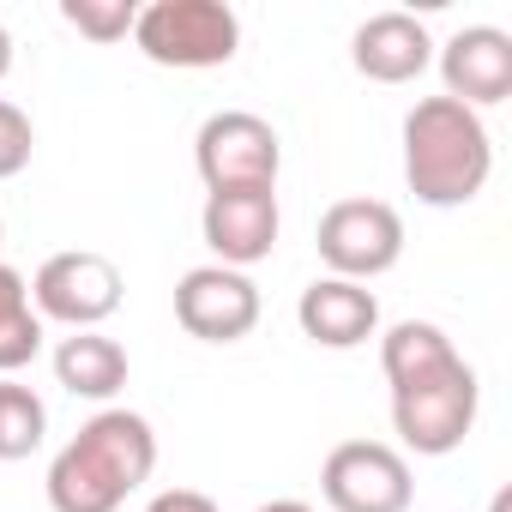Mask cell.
<instances>
[{
    "label": "cell",
    "mask_w": 512,
    "mask_h": 512,
    "mask_svg": "<svg viewBox=\"0 0 512 512\" xmlns=\"http://www.w3.org/2000/svg\"><path fill=\"white\" fill-rule=\"evenodd\" d=\"M320 494L332 512H410V458L386 440H344L320 464Z\"/></svg>",
    "instance_id": "cell-8"
},
{
    "label": "cell",
    "mask_w": 512,
    "mask_h": 512,
    "mask_svg": "<svg viewBox=\"0 0 512 512\" xmlns=\"http://www.w3.org/2000/svg\"><path fill=\"white\" fill-rule=\"evenodd\" d=\"M43 434H49V410H43V398L7 374V380H0V464L31 458V452L43 446Z\"/></svg>",
    "instance_id": "cell-17"
},
{
    "label": "cell",
    "mask_w": 512,
    "mask_h": 512,
    "mask_svg": "<svg viewBox=\"0 0 512 512\" xmlns=\"http://www.w3.org/2000/svg\"><path fill=\"white\" fill-rule=\"evenodd\" d=\"M0 241H7V223H0Z\"/></svg>",
    "instance_id": "cell-24"
},
{
    "label": "cell",
    "mask_w": 512,
    "mask_h": 512,
    "mask_svg": "<svg viewBox=\"0 0 512 512\" xmlns=\"http://www.w3.org/2000/svg\"><path fill=\"white\" fill-rule=\"evenodd\" d=\"M31 308L37 320H55V326H73V332H97L115 308H121V266L109 253H91V247H67V253H49L31 278Z\"/></svg>",
    "instance_id": "cell-7"
},
{
    "label": "cell",
    "mask_w": 512,
    "mask_h": 512,
    "mask_svg": "<svg viewBox=\"0 0 512 512\" xmlns=\"http://www.w3.org/2000/svg\"><path fill=\"white\" fill-rule=\"evenodd\" d=\"M55 380L73 392V398H91V404H109L121 386H127V350L103 332H73L55 344Z\"/></svg>",
    "instance_id": "cell-14"
},
{
    "label": "cell",
    "mask_w": 512,
    "mask_h": 512,
    "mask_svg": "<svg viewBox=\"0 0 512 512\" xmlns=\"http://www.w3.org/2000/svg\"><path fill=\"white\" fill-rule=\"evenodd\" d=\"M440 79H446V97L476 115L506 103L512 97V37L500 25H464L440 49Z\"/></svg>",
    "instance_id": "cell-11"
},
{
    "label": "cell",
    "mask_w": 512,
    "mask_h": 512,
    "mask_svg": "<svg viewBox=\"0 0 512 512\" xmlns=\"http://www.w3.org/2000/svg\"><path fill=\"white\" fill-rule=\"evenodd\" d=\"M296 320L302 332L320 344V350H356L380 332V302L368 284H350V278H314L296 302Z\"/></svg>",
    "instance_id": "cell-13"
},
{
    "label": "cell",
    "mask_w": 512,
    "mask_h": 512,
    "mask_svg": "<svg viewBox=\"0 0 512 512\" xmlns=\"http://www.w3.org/2000/svg\"><path fill=\"white\" fill-rule=\"evenodd\" d=\"M31 151H37V127H31V115H25L19 103L0 97V181H13V175L31 163Z\"/></svg>",
    "instance_id": "cell-19"
},
{
    "label": "cell",
    "mask_w": 512,
    "mask_h": 512,
    "mask_svg": "<svg viewBox=\"0 0 512 512\" xmlns=\"http://www.w3.org/2000/svg\"><path fill=\"white\" fill-rule=\"evenodd\" d=\"M193 169H199L205 193L278 187V169H284L278 127L253 109H217V115H205V127L193 139Z\"/></svg>",
    "instance_id": "cell-5"
},
{
    "label": "cell",
    "mask_w": 512,
    "mask_h": 512,
    "mask_svg": "<svg viewBox=\"0 0 512 512\" xmlns=\"http://www.w3.org/2000/svg\"><path fill=\"white\" fill-rule=\"evenodd\" d=\"M458 350L452 338L434 326V320H398L386 338H380V368H386V386H404V380H422L434 368H446Z\"/></svg>",
    "instance_id": "cell-15"
},
{
    "label": "cell",
    "mask_w": 512,
    "mask_h": 512,
    "mask_svg": "<svg viewBox=\"0 0 512 512\" xmlns=\"http://www.w3.org/2000/svg\"><path fill=\"white\" fill-rule=\"evenodd\" d=\"M133 43L157 67H223L241 49V19L223 0H151L133 19Z\"/></svg>",
    "instance_id": "cell-4"
},
{
    "label": "cell",
    "mask_w": 512,
    "mask_h": 512,
    "mask_svg": "<svg viewBox=\"0 0 512 512\" xmlns=\"http://www.w3.org/2000/svg\"><path fill=\"white\" fill-rule=\"evenodd\" d=\"M253 512H314L308 500H272V506H253Z\"/></svg>",
    "instance_id": "cell-22"
},
{
    "label": "cell",
    "mask_w": 512,
    "mask_h": 512,
    "mask_svg": "<svg viewBox=\"0 0 512 512\" xmlns=\"http://www.w3.org/2000/svg\"><path fill=\"white\" fill-rule=\"evenodd\" d=\"M43 350V320L31 308V284L0 260V374H19Z\"/></svg>",
    "instance_id": "cell-16"
},
{
    "label": "cell",
    "mask_w": 512,
    "mask_h": 512,
    "mask_svg": "<svg viewBox=\"0 0 512 512\" xmlns=\"http://www.w3.org/2000/svg\"><path fill=\"white\" fill-rule=\"evenodd\" d=\"M61 19L91 43H121V37H133L139 7L133 0H61Z\"/></svg>",
    "instance_id": "cell-18"
},
{
    "label": "cell",
    "mask_w": 512,
    "mask_h": 512,
    "mask_svg": "<svg viewBox=\"0 0 512 512\" xmlns=\"http://www.w3.org/2000/svg\"><path fill=\"white\" fill-rule=\"evenodd\" d=\"M494 175V139L476 109L452 97H422L404 115V181L422 205H470Z\"/></svg>",
    "instance_id": "cell-2"
},
{
    "label": "cell",
    "mask_w": 512,
    "mask_h": 512,
    "mask_svg": "<svg viewBox=\"0 0 512 512\" xmlns=\"http://www.w3.org/2000/svg\"><path fill=\"white\" fill-rule=\"evenodd\" d=\"M157 470V434L139 410H97L49 464L55 512H115Z\"/></svg>",
    "instance_id": "cell-1"
},
{
    "label": "cell",
    "mask_w": 512,
    "mask_h": 512,
    "mask_svg": "<svg viewBox=\"0 0 512 512\" xmlns=\"http://www.w3.org/2000/svg\"><path fill=\"white\" fill-rule=\"evenodd\" d=\"M506 500H512V494H494V512H506Z\"/></svg>",
    "instance_id": "cell-23"
},
{
    "label": "cell",
    "mask_w": 512,
    "mask_h": 512,
    "mask_svg": "<svg viewBox=\"0 0 512 512\" xmlns=\"http://www.w3.org/2000/svg\"><path fill=\"white\" fill-rule=\"evenodd\" d=\"M145 512H217V500H211V494H199V488H163Z\"/></svg>",
    "instance_id": "cell-20"
},
{
    "label": "cell",
    "mask_w": 512,
    "mask_h": 512,
    "mask_svg": "<svg viewBox=\"0 0 512 512\" xmlns=\"http://www.w3.org/2000/svg\"><path fill=\"white\" fill-rule=\"evenodd\" d=\"M350 61H356V73L374 79V85H410V79L428 73L434 37H428V25H422L416 13H374V19L356 25Z\"/></svg>",
    "instance_id": "cell-12"
},
{
    "label": "cell",
    "mask_w": 512,
    "mask_h": 512,
    "mask_svg": "<svg viewBox=\"0 0 512 512\" xmlns=\"http://www.w3.org/2000/svg\"><path fill=\"white\" fill-rule=\"evenodd\" d=\"M175 320L199 344H235V338H247L253 326H260V290H253L247 272L193 266L175 284Z\"/></svg>",
    "instance_id": "cell-10"
},
{
    "label": "cell",
    "mask_w": 512,
    "mask_h": 512,
    "mask_svg": "<svg viewBox=\"0 0 512 512\" xmlns=\"http://www.w3.org/2000/svg\"><path fill=\"white\" fill-rule=\"evenodd\" d=\"M13 73V37H7V25H0V79Z\"/></svg>",
    "instance_id": "cell-21"
},
{
    "label": "cell",
    "mask_w": 512,
    "mask_h": 512,
    "mask_svg": "<svg viewBox=\"0 0 512 512\" xmlns=\"http://www.w3.org/2000/svg\"><path fill=\"white\" fill-rule=\"evenodd\" d=\"M476 404H482L476 368H470L464 356H452L446 368L392 386V428H398V440H404L416 458H446V452H458V446L470 440Z\"/></svg>",
    "instance_id": "cell-3"
},
{
    "label": "cell",
    "mask_w": 512,
    "mask_h": 512,
    "mask_svg": "<svg viewBox=\"0 0 512 512\" xmlns=\"http://www.w3.org/2000/svg\"><path fill=\"white\" fill-rule=\"evenodd\" d=\"M278 187H229V193H205V211H199V235L205 247L217 253V266L229 272H247L272 260L278 247Z\"/></svg>",
    "instance_id": "cell-9"
},
{
    "label": "cell",
    "mask_w": 512,
    "mask_h": 512,
    "mask_svg": "<svg viewBox=\"0 0 512 512\" xmlns=\"http://www.w3.org/2000/svg\"><path fill=\"white\" fill-rule=\"evenodd\" d=\"M314 247L326 260V278L368 284L404 260V217L386 199H338V205H326Z\"/></svg>",
    "instance_id": "cell-6"
}]
</instances>
